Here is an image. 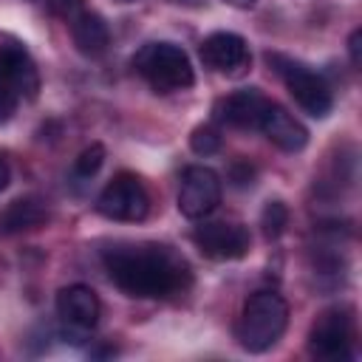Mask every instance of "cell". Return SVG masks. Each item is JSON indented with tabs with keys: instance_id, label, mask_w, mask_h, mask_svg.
<instances>
[{
	"instance_id": "obj_1",
	"label": "cell",
	"mask_w": 362,
	"mask_h": 362,
	"mask_svg": "<svg viewBox=\"0 0 362 362\" xmlns=\"http://www.w3.org/2000/svg\"><path fill=\"white\" fill-rule=\"evenodd\" d=\"M110 280L127 297H170L189 286V266L170 246L136 243L105 252Z\"/></svg>"
},
{
	"instance_id": "obj_2",
	"label": "cell",
	"mask_w": 362,
	"mask_h": 362,
	"mask_svg": "<svg viewBox=\"0 0 362 362\" xmlns=\"http://www.w3.org/2000/svg\"><path fill=\"white\" fill-rule=\"evenodd\" d=\"M288 325V303L274 291H257L243 303L235 337L249 354L269 351Z\"/></svg>"
},
{
	"instance_id": "obj_3",
	"label": "cell",
	"mask_w": 362,
	"mask_h": 362,
	"mask_svg": "<svg viewBox=\"0 0 362 362\" xmlns=\"http://www.w3.org/2000/svg\"><path fill=\"white\" fill-rule=\"evenodd\" d=\"M133 68L139 76L147 79V85L156 93H173L184 90L195 82L189 57L173 45V42H147L133 57Z\"/></svg>"
},
{
	"instance_id": "obj_4",
	"label": "cell",
	"mask_w": 362,
	"mask_h": 362,
	"mask_svg": "<svg viewBox=\"0 0 362 362\" xmlns=\"http://www.w3.org/2000/svg\"><path fill=\"white\" fill-rule=\"evenodd\" d=\"M269 65H274V71L286 79V88L291 93V99L314 119H322L331 113V105H334V96H331V88L325 85V79L314 71H308L305 65L300 62H291L280 54H266Z\"/></svg>"
},
{
	"instance_id": "obj_5",
	"label": "cell",
	"mask_w": 362,
	"mask_h": 362,
	"mask_svg": "<svg viewBox=\"0 0 362 362\" xmlns=\"http://www.w3.org/2000/svg\"><path fill=\"white\" fill-rule=\"evenodd\" d=\"M96 209L99 215L110 218V221H124V223H139L147 218L150 212V195L147 187L141 184L139 175L133 173H119L113 175L105 189L96 198Z\"/></svg>"
},
{
	"instance_id": "obj_6",
	"label": "cell",
	"mask_w": 362,
	"mask_h": 362,
	"mask_svg": "<svg viewBox=\"0 0 362 362\" xmlns=\"http://www.w3.org/2000/svg\"><path fill=\"white\" fill-rule=\"evenodd\" d=\"M354 342V317L348 308H328L308 334V348L320 359H348Z\"/></svg>"
},
{
	"instance_id": "obj_7",
	"label": "cell",
	"mask_w": 362,
	"mask_h": 362,
	"mask_svg": "<svg viewBox=\"0 0 362 362\" xmlns=\"http://www.w3.org/2000/svg\"><path fill=\"white\" fill-rule=\"evenodd\" d=\"M221 204V178L212 167H187L178 189V209L184 218H206Z\"/></svg>"
},
{
	"instance_id": "obj_8",
	"label": "cell",
	"mask_w": 362,
	"mask_h": 362,
	"mask_svg": "<svg viewBox=\"0 0 362 362\" xmlns=\"http://www.w3.org/2000/svg\"><path fill=\"white\" fill-rule=\"evenodd\" d=\"M192 240L212 260H240L252 246L249 229L240 223H204L192 232Z\"/></svg>"
},
{
	"instance_id": "obj_9",
	"label": "cell",
	"mask_w": 362,
	"mask_h": 362,
	"mask_svg": "<svg viewBox=\"0 0 362 362\" xmlns=\"http://www.w3.org/2000/svg\"><path fill=\"white\" fill-rule=\"evenodd\" d=\"M201 59L206 68L218 71V74H243L246 65H249V48H246V40L240 34H232V31H215L209 34L201 48H198Z\"/></svg>"
},
{
	"instance_id": "obj_10",
	"label": "cell",
	"mask_w": 362,
	"mask_h": 362,
	"mask_svg": "<svg viewBox=\"0 0 362 362\" xmlns=\"http://www.w3.org/2000/svg\"><path fill=\"white\" fill-rule=\"evenodd\" d=\"M257 127L263 130V136L274 147H280L286 153H300L308 144V130L286 107H280V105H272L269 102L266 110H263V116H260V122H257Z\"/></svg>"
},
{
	"instance_id": "obj_11",
	"label": "cell",
	"mask_w": 362,
	"mask_h": 362,
	"mask_svg": "<svg viewBox=\"0 0 362 362\" xmlns=\"http://www.w3.org/2000/svg\"><path fill=\"white\" fill-rule=\"evenodd\" d=\"M0 79L8 82L20 99H34L40 88V76L34 68V59L20 42H6L0 45Z\"/></svg>"
},
{
	"instance_id": "obj_12",
	"label": "cell",
	"mask_w": 362,
	"mask_h": 362,
	"mask_svg": "<svg viewBox=\"0 0 362 362\" xmlns=\"http://www.w3.org/2000/svg\"><path fill=\"white\" fill-rule=\"evenodd\" d=\"M266 105H269V99L257 88H240V90H232L229 96L218 99L215 119L223 124H232V127H257Z\"/></svg>"
},
{
	"instance_id": "obj_13",
	"label": "cell",
	"mask_w": 362,
	"mask_h": 362,
	"mask_svg": "<svg viewBox=\"0 0 362 362\" xmlns=\"http://www.w3.org/2000/svg\"><path fill=\"white\" fill-rule=\"evenodd\" d=\"M57 314H59L68 325L93 328V325L99 322L102 303H99V297H96V291H93L90 286L74 283V286H65V288L57 294Z\"/></svg>"
},
{
	"instance_id": "obj_14",
	"label": "cell",
	"mask_w": 362,
	"mask_h": 362,
	"mask_svg": "<svg viewBox=\"0 0 362 362\" xmlns=\"http://www.w3.org/2000/svg\"><path fill=\"white\" fill-rule=\"evenodd\" d=\"M48 221V209L40 198L25 195V198H14L3 212H0V235H20V232H34L40 226H45Z\"/></svg>"
},
{
	"instance_id": "obj_15",
	"label": "cell",
	"mask_w": 362,
	"mask_h": 362,
	"mask_svg": "<svg viewBox=\"0 0 362 362\" xmlns=\"http://www.w3.org/2000/svg\"><path fill=\"white\" fill-rule=\"evenodd\" d=\"M71 37H74V45L85 54V57H99L107 51L110 45V31H107V23L96 14V11H82L71 20Z\"/></svg>"
},
{
	"instance_id": "obj_16",
	"label": "cell",
	"mask_w": 362,
	"mask_h": 362,
	"mask_svg": "<svg viewBox=\"0 0 362 362\" xmlns=\"http://www.w3.org/2000/svg\"><path fill=\"white\" fill-rule=\"evenodd\" d=\"M260 226L269 240H277L288 226V206L283 201H269L260 212Z\"/></svg>"
},
{
	"instance_id": "obj_17",
	"label": "cell",
	"mask_w": 362,
	"mask_h": 362,
	"mask_svg": "<svg viewBox=\"0 0 362 362\" xmlns=\"http://www.w3.org/2000/svg\"><path fill=\"white\" fill-rule=\"evenodd\" d=\"M189 150L195 156H212V153H218L221 150V133L212 124H198L189 133Z\"/></svg>"
},
{
	"instance_id": "obj_18",
	"label": "cell",
	"mask_w": 362,
	"mask_h": 362,
	"mask_svg": "<svg viewBox=\"0 0 362 362\" xmlns=\"http://www.w3.org/2000/svg\"><path fill=\"white\" fill-rule=\"evenodd\" d=\"M102 164H105V147H102L99 141H93V144H88V147L76 156V161H74V173H76L79 178H90V175L99 173Z\"/></svg>"
},
{
	"instance_id": "obj_19",
	"label": "cell",
	"mask_w": 362,
	"mask_h": 362,
	"mask_svg": "<svg viewBox=\"0 0 362 362\" xmlns=\"http://www.w3.org/2000/svg\"><path fill=\"white\" fill-rule=\"evenodd\" d=\"M17 102H20V93L8 82L0 79V122H8L11 119V113L17 110Z\"/></svg>"
},
{
	"instance_id": "obj_20",
	"label": "cell",
	"mask_w": 362,
	"mask_h": 362,
	"mask_svg": "<svg viewBox=\"0 0 362 362\" xmlns=\"http://www.w3.org/2000/svg\"><path fill=\"white\" fill-rule=\"evenodd\" d=\"M48 3V8L57 14V17H62V20H74L76 14H82L85 11V0H45Z\"/></svg>"
},
{
	"instance_id": "obj_21",
	"label": "cell",
	"mask_w": 362,
	"mask_h": 362,
	"mask_svg": "<svg viewBox=\"0 0 362 362\" xmlns=\"http://www.w3.org/2000/svg\"><path fill=\"white\" fill-rule=\"evenodd\" d=\"M229 178H232L238 187H246V184H252V178H255V167H252L249 161H235L232 170H229Z\"/></svg>"
},
{
	"instance_id": "obj_22",
	"label": "cell",
	"mask_w": 362,
	"mask_h": 362,
	"mask_svg": "<svg viewBox=\"0 0 362 362\" xmlns=\"http://www.w3.org/2000/svg\"><path fill=\"white\" fill-rule=\"evenodd\" d=\"M359 51H362V31L356 28V31L348 37V54H351V62H354V65L362 62V54H359Z\"/></svg>"
},
{
	"instance_id": "obj_23",
	"label": "cell",
	"mask_w": 362,
	"mask_h": 362,
	"mask_svg": "<svg viewBox=\"0 0 362 362\" xmlns=\"http://www.w3.org/2000/svg\"><path fill=\"white\" fill-rule=\"evenodd\" d=\"M8 178H11V170H8V161L0 156V189L8 187Z\"/></svg>"
},
{
	"instance_id": "obj_24",
	"label": "cell",
	"mask_w": 362,
	"mask_h": 362,
	"mask_svg": "<svg viewBox=\"0 0 362 362\" xmlns=\"http://www.w3.org/2000/svg\"><path fill=\"white\" fill-rule=\"evenodd\" d=\"M229 6H235V8H252L257 0H226Z\"/></svg>"
}]
</instances>
